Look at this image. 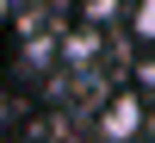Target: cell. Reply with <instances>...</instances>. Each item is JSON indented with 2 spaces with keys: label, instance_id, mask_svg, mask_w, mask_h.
<instances>
[{
  "label": "cell",
  "instance_id": "1",
  "mask_svg": "<svg viewBox=\"0 0 155 143\" xmlns=\"http://www.w3.org/2000/svg\"><path fill=\"white\" fill-rule=\"evenodd\" d=\"M137 124H143V100H137V94L112 100V112H106V137H112V143H130Z\"/></svg>",
  "mask_w": 155,
  "mask_h": 143
},
{
  "label": "cell",
  "instance_id": "2",
  "mask_svg": "<svg viewBox=\"0 0 155 143\" xmlns=\"http://www.w3.org/2000/svg\"><path fill=\"white\" fill-rule=\"evenodd\" d=\"M130 31L143 37V44H155V0H137L130 6Z\"/></svg>",
  "mask_w": 155,
  "mask_h": 143
},
{
  "label": "cell",
  "instance_id": "3",
  "mask_svg": "<svg viewBox=\"0 0 155 143\" xmlns=\"http://www.w3.org/2000/svg\"><path fill=\"white\" fill-rule=\"evenodd\" d=\"M137 87H143V100H155V56L143 62V69H137Z\"/></svg>",
  "mask_w": 155,
  "mask_h": 143
}]
</instances>
